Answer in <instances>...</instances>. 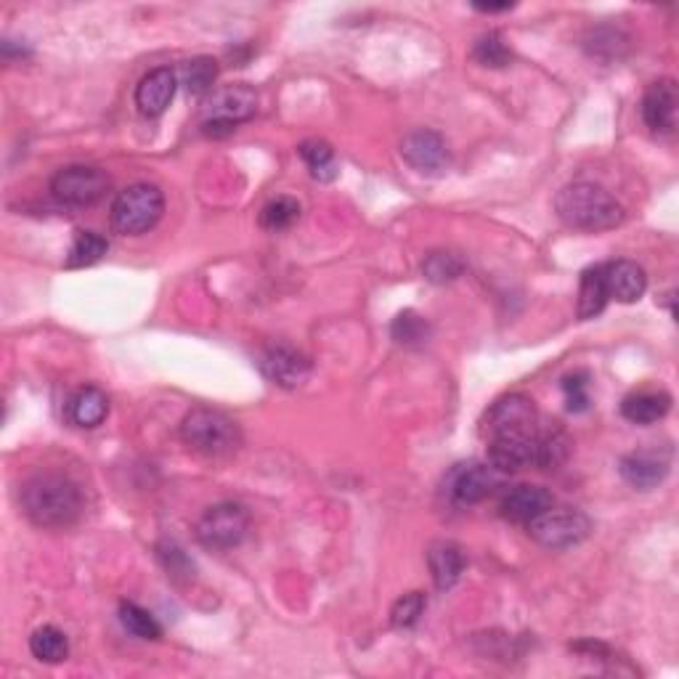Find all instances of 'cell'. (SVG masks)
Returning a JSON list of instances; mask_svg holds the SVG:
<instances>
[{
  "mask_svg": "<svg viewBox=\"0 0 679 679\" xmlns=\"http://www.w3.org/2000/svg\"><path fill=\"white\" fill-rule=\"evenodd\" d=\"M22 513L38 528L62 531L83 515V494L75 481L59 473H40L22 486Z\"/></svg>",
  "mask_w": 679,
  "mask_h": 679,
  "instance_id": "obj_1",
  "label": "cell"
},
{
  "mask_svg": "<svg viewBox=\"0 0 679 679\" xmlns=\"http://www.w3.org/2000/svg\"><path fill=\"white\" fill-rule=\"evenodd\" d=\"M555 210L557 218L568 228L587 234L610 232L627 218L621 202L610 192H605L603 186L589 184V181H576V184L563 186L555 197Z\"/></svg>",
  "mask_w": 679,
  "mask_h": 679,
  "instance_id": "obj_2",
  "label": "cell"
},
{
  "mask_svg": "<svg viewBox=\"0 0 679 679\" xmlns=\"http://www.w3.org/2000/svg\"><path fill=\"white\" fill-rule=\"evenodd\" d=\"M181 439L192 452L202 456H232L241 446L239 425L232 416L218 412V409L197 407L181 422Z\"/></svg>",
  "mask_w": 679,
  "mask_h": 679,
  "instance_id": "obj_3",
  "label": "cell"
},
{
  "mask_svg": "<svg viewBox=\"0 0 679 679\" xmlns=\"http://www.w3.org/2000/svg\"><path fill=\"white\" fill-rule=\"evenodd\" d=\"M165 213V194L154 184H133L112 202V228L123 237H141L160 224Z\"/></svg>",
  "mask_w": 679,
  "mask_h": 679,
  "instance_id": "obj_4",
  "label": "cell"
},
{
  "mask_svg": "<svg viewBox=\"0 0 679 679\" xmlns=\"http://www.w3.org/2000/svg\"><path fill=\"white\" fill-rule=\"evenodd\" d=\"M197 542L213 553L239 547L250 531V513L239 502H218L207 507L197 521Z\"/></svg>",
  "mask_w": 679,
  "mask_h": 679,
  "instance_id": "obj_5",
  "label": "cell"
},
{
  "mask_svg": "<svg viewBox=\"0 0 679 679\" xmlns=\"http://www.w3.org/2000/svg\"><path fill=\"white\" fill-rule=\"evenodd\" d=\"M481 425L488 441L515 439V435L536 433L539 414H536L534 399H528L526 393H507L491 403Z\"/></svg>",
  "mask_w": 679,
  "mask_h": 679,
  "instance_id": "obj_6",
  "label": "cell"
},
{
  "mask_svg": "<svg viewBox=\"0 0 679 679\" xmlns=\"http://www.w3.org/2000/svg\"><path fill=\"white\" fill-rule=\"evenodd\" d=\"M526 528L531 539L542 544L544 549H568L587 539L591 523L587 515L579 513V510L570 507L555 510L553 504V507L544 510L539 517H534Z\"/></svg>",
  "mask_w": 679,
  "mask_h": 679,
  "instance_id": "obj_7",
  "label": "cell"
},
{
  "mask_svg": "<svg viewBox=\"0 0 679 679\" xmlns=\"http://www.w3.org/2000/svg\"><path fill=\"white\" fill-rule=\"evenodd\" d=\"M110 176L101 167L70 165L51 178V194L66 207H91L106 197Z\"/></svg>",
  "mask_w": 679,
  "mask_h": 679,
  "instance_id": "obj_8",
  "label": "cell"
},
{
  "mask_svg": "<svg viewBox=\"0 0 679 679\" xmlns=\"http://www.w3.org/2000/svg\"><path fill=\"white\" fill-rule=\"evenodd\" d=\"M504 483V473L494 465H481V462H470V465H456L446 479V491L454 504L470 507L488 500L496 488Z\"/></svg>",
  "mask_w": 679,
  "mask_h": 679,
  "instance_id": "obj_9",
  "label": "cell"
},
{
  "mask_svg": "<svg viewBox=\"0 0 679 679\" xmlns=\"http://www.w3.org/2000/svg\"><path fill=\"white\" fill-rule=\"evenodd\" d=\"M258 367L266 380L279 388H300L311 374V359L290 346H268L258 353Z\"/></svg>",
  "mask_w": 679,
  "mask_h": 679,
  "instance_id": "obj_10",
  "label": "cell"
},
{
  "mask_svg": "<svg viewBox=\"0 0 679 679\" xmlns=\"http://www.w3.org/2000/svg\"><path fill=\"white\" fill-rule=\"evenodd\" d=\"M401 157L414 167L416 173L425 176H439L449 165V150L446 141L435 131H414L401 141Z\"/></svg>",
  "mask_w": 679,
  "mask_h": 679,
  "instance_id": "obj_11",
  "label": "cell"
},
{
  "mask_svg": "<svg viewBox=\"0 0 679 679\" xmlns=\"http://www.w3.org/2000/svg\"><path fill=\"white\" fill-rule=\"evenodd\" d=\"M677 106H679V91L671 78L656 80L642 96V120L650 131L656 133H671L677 127Z\"/></svg>",
  "mask_w": 679,
  "mask_h": 679,
  "instance_id": "obj_12",
  "label": "cell"
},
{
  "mask_svg": "<svg viewBox=\"0 0 679 679\" xmlns=\"http://www.w3.org/2000/svg\"><path fill=\"white\" fill-rule=\"evenodd\" d=\"M553 504H555V496L549 494L547 488L523 483V486L510 488L507 494H504L500 510H502L504 521L517 523V526H528L534 517H539L544 510H549Z\"/></svg>",
  "mask_w": 679,
  "mask_h": 679,
  "instance_id": "obj_13",
  "label": "cell"
},
{
  "mask_svg": "<svg viewBox=\"0 0 679 679\" xmlns=\"http://www.w3.org/2000/svg\"><path fill=\"white\" fill-rule=\"evenodd\" d=\"M258 112V93L250 85H228L213 93L207 101V117L205 120H220V123L239 125L250 120Z\"/></svg>",
  "mask_w": 679,
  "mask_h": 679,
  "instance_id": "obj_14",
  "label": "cell"
},
{
  "mask_svg": "<svg viewBox=\"0 0 679 679\" xmlns=\"http://www.w3.org/2000/svg\"><path fill=\"white\" fill-rule=\"evenodd\" d=\"M178 89V75L171 66H157L150 75L141 78L136 89V106L144 117H160L167 106H171L173 96Z\"/></svg>",
  "mask_w": 679,
  "mask_h": 679,
  "instance_id": "obj_15",
  "label": "cell"
},
{
  "mask_svg": "<svg viewBox=\"0 0 679 679\" xmlns=\"http://www.w3.org/2000/svg\"><path fill=\"white\" fill-rule=\"evenodd\" d=\"M621 479L637 491H654L667 481L669 460L658 452H631L618 462Z\"/></svg>",
  "mask_w": 679,
  "mask_h": 679,
  "instance_id": "obj_16",
  "label": "cell"
},
{
  "mask_svg": "<svg viewBox=\"0 0 679 679\" xmlns=\"http://www.w3.org/2000/svg\"><path fill=\"white\" fill-rule=\"evenodd\" d=\"M488 465H494L504 475L536 467V433L488 441Z\"/></svg>",
  "mask_w": 679,
  "mask_h": 679,
  "instance_id": "obj_17",
  "label": "cell"
},
{
  "mask_svg": "<svg viewBox=\"0 0 679 679\" xmlns=\"http://www.w3.org/2000/svg\"><path fill=\"white\" fill-rule=\"evenodd\" d=\"M428 566H430V576H433L435 589H441V591L452 589L454 584L462 579V574H465V566H467L465 549H462L456 542H449V539L433 542L428 547Z\"/></svg>",
  "mask_w": 679,
  "mask_h": 679,
  "instance_id": "obj_18",
  "label": "cell"
},
{
  "mask_svg": "<svg viewBox=\"0 0 679 679\" xmlns=\"http://www.w3.org/2000/svg\"><path fill=\"white\" fill-rule=\"evenodd\" d=\"M605 285H608V298L618 302H637L648 290V277L645 268L635 260H610L603 264Z\"/></svg>",
  "mask_w": 679,
  "mask_h": 679,
  "instance_id": "obj_19",
  "label": "cell"
},
{
  "mask_svg": "<svg viewBox=\"0 0 679 679\" xmlns=\"http://www.w3.org/2000/svg\"><path fill=\"white\" fill-rule=\"evenodd\" d=\"M669 409L671 395L667 390H637L621 401L624 420H629L631 425H654L669 414Z\"/></svg>",
  "mask_w": 679,
  "mask_h": 679,
  "instance_id": "obj_20",
  "label": "cell"
},
{
  "mask_svg": "<svg viewBox=\"0 0 679 679\" xmlns=\"http://www.w3.org/2000/svg\"><path fill=\"white\" fill-rule=\"evenodd\" d=\"M66 414H70L72 425L99 428L101 422L106 420V414H110V399H106V393L101 388L85 385L70 399Z\"/></svg>",
  "mask_w": 679,
  "mask_h": 679,
  "instance_id": "obj_21",
  "label": "cell"
},
{
  "mask_svg": "<svg viewBox=\"0 0 679 679\" xmlns=\"http://www.w3.org/2000/svg\"><path fill=\"white\" fill-rule=\"evenodd\" d=\"M608 285H605V271L603 264L591 266L582 274V285H579V306H576V313H579L582 321L595 319L605 311L608 306Z\"/></svg>",
  "mask_w": 679,
  "mask_h": 679,
  "instance_id": "obj_22",
  "label": "cell"
},
{
  "mask_svg": "<svg viewBox=\"0 0 679 679\" xmlns=\"http://www.w3.org/2000/svg\"><path fill=\"white\" fill-rule=\"evenodd\" d=\"M570 439L560 428H539L536 430V467L555 470L568 460Z\"/></svg>",
  "mask_w": 679,
  "mask_h": 679,
  "instance_id": "obj_23",
  "label": "cell"
},
{
  "mask_svg": "<svg viewBox=\"0 0 679 679\" xmlns=\"http://www.w3.org/2000/svg\"><path fill=\"white\" fill-rule=\"evenodd\" d=\"M30 650L32 656L38 658V661L43 663H62L66 654H70V642H66L64 631L51 627V624H45V627H40L32 631L30 637Z\"/></svg>",
  "mask_w": 679,
  "mask_h": 679,
  "instance_id": "obj_24",
  "label": "cell"
},
{
  "mask_svg": "<svg viewBox=\"0 0 679 679\" xmlns=\"http://www.w3.org/2000/svg\"><path fill=\"white\" fill-rule=\"evenodd\" d=\"M300 157L306 160L308 171L316 181H332L338 176V160H335V150L327 144V141L319 138H308L298 146Z\"/></svg>",
  "mask_w": 679,
  "mask_h": 679,
  "instance_id": "obj_25",
  "label": "cell"
},
{
  "mask_svg": "<svg viewBox=\"0 0 679 679\" xmlns=\"http://www.w3.org/2000/svg\"><path fill=\"white\" fill-rule=\"evenodd\" d=\"M110 250V241H106L96 232H78L72 239L70 253H66V268H89L99 264Z\"/></svg>",
  "mask_w": 679,
  "mask_h": 679,
  "instance_id": "obj_26",
  "label": "cell"
},
{
  "mask_svg": "<svg viewBox=\"0 0 679 679\" xmlns=\"http://www.w3.org/2000/svg\"><path fill=\"white\" fill-rule=\"evenodd\" d=\"M462 271H465V260L449 250H435L422 260V274L433 285H446V281L460 279Z\"/></svg>",
  "mask_w": 679,
  "mask_h": 679,
  "instance_id": "obj_27",
  "label": "cell"
},
{
  "mask_svg": "<svg viewBox=\"0 0 679 679\" xmlns=\"http://www.w3.org/2000/svg\"><path fill=\"white\" fill-rule=\"evenodd\" d=\"M120 621L138 640H160L163 637V627L157 624V618L136 603H120Z\"/></svg>",
  "mask_w": 679,
  "mask_h": 679,
  "instance_id": "obj_28",
  "label": "cell"
},
{
  "mask_svg": "<svg viewBox=\"0 0 679 679\" xmlns=\"http://www.w3.org/2000/svg\"><path fill=\"white\" fill-rule=\"evenodd\" d=\"M181 78H184V85L189 89V93H194V96H205V93L213 91L215 78H218V62L210 56L192 59V62L181 66Z\"/></svg>",
  "mask_w": 679,
  "mask_h": 679,
  "instance_id": "obj_29",
  "label": "cell"
},
{
  "mask_svg": "<svg viewBox=\"0 0 679 679\" xmlns=\"http://www.w3.org/2000/svg\"><path fill=\"white\" fill-rule=\"evenodd\" d=\"M300 218V202L292 197H277L271 199L268 205L260 210V226L266 228V232H287V228H292L298 224Z\"/></svg>",
  "mask_w": 679,
  "mask_h": 679,
  "instance_id": "obj_30",
  "label": "cell"
},
{
  "mask_svg": "<svg viewBox=\"0 0 679 679\" xmlns=\"http://www.w3.org/2000/svg\"><path fill=\"white\" fill-rule=\"evenodd\" d=\"M390 338L399 342V346H407V348L422 346V342H428L430 338V325L422 319L420 313L401 311L393 319V325H390Z\"/></svg>",
  "mask_w": 679,
  "mask_h": 679,
  "instance_id": "obj_31",
  "label": "cell"
},
{
  "mask_svg": "<svg viewBox=\"0 0 679 679\" xmlns=\"http://www.w3.org/2000/svg\"><path fill=\"white\" fill-rule=\"evenodd\" d=\"M425 608L428 597L422 595V591H409V595L399 597V600L393 603V608H390V624H393L395 629H412L420 624Z\"/></svg>",
  "mask_w": 679,
  "mask_h": 679,
  "instance_id": "obj_32",
  "label": "cell"
},
{
  "mask_svg": "<svg viewBox=\"0 0 679 679\" xmlns=\"http://www.w3.org/2000/svg\"><path fill=\"white\" fill-rule=\"evenodd\" d=\"M473 59L481 66H488V70H502V66H507L510 62H513V51L504 45L502 35L488 32V35L479 38V43L473 45Z\"/></svg>",
  "mask_w": 679,
  "mask_h": 679,
  "instance_id": "obj_33",
  "label": "cell"
},
{
  "mask_svg": "<svg viewBox=\"0 0 679 679\" xmlns=\"http://www.w3.org/2000/svg\"><path fill=\"white\" fill-rule=\"evenodd\" d=\"M563 390H566V409L574 414H582L589 409V374L574 372L563 378Z\"/></svg>",
  "mask_w": 679,
  "mask_h": 679,
  "instance_id": "obj_34",
  "label": "cell"
},
{
  "mask_svg": "<svg viewBox=\"0 0 679 679\" xmlns=\"http://www.w3.org/2000/svg\"><path fill=\"white\" fill-rule=\"evenodd\" d=\"M157 553H160V560H163L165 570H167V576H173V579H181V576H184V579H189V576L194 574L192 560L186 557V553L178 547V544H173V542L160 544Z\"/></svg>",
  "mask_w": 679,
  "mask_h": 679,
  "instance_id": "obj_35",
  "label": "cell"
},
{
  "mask_svg": "<svg viewBox=\"0 0 679 679\" xmlns=\"http://www.w3.org/2000/svg\"><path fill=\"white\" fill-rule=\"evenodd\" d=\"M473 9L481 11V13H500V11L515 9V3H475Z\"/></svg>",
  "mask_w": 679,
  "mask_h": 679,
  "instance_id": "obj_36",
  "label": "cell"
}]
</instances>
